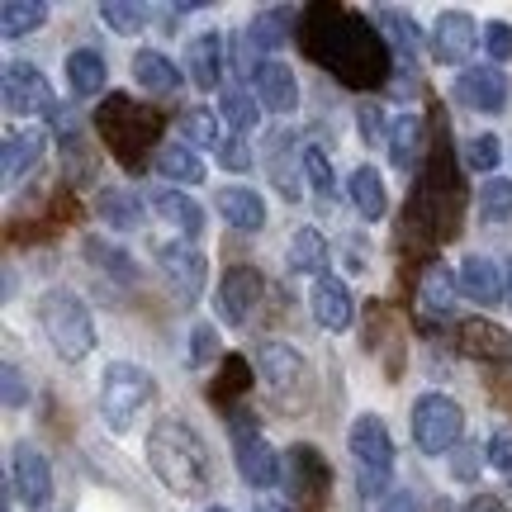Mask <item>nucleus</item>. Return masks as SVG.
Masks as SVG:
<instances>
[{
    "label": "nucleus",
    "instance_id": "obj_1",
    "mask_svg": "<svg viewBox=\"0 0 512 512\" xmlns=\"http://www.w3.org/2000/svg\"><path fill=\"white\" fill-rule=\"evenodd\" d=\"M147 465L176 498H204L214 489V456L200 432L181 418H157L147 427Z\"/></svg>",
    "mask_w": 512,
    "mask_h": 512
},
{
    "label": "nucleus",
    "instance_id": "obj_2",
    "mask_svg": "<svg viewBox=\"0 0 512 512\" xmlns=\"http://www.w3.org/2000/svg\"><path fill=\"white\" fill-rule=\"evenodd\" d=\"M38 328H43L48 347H53L67 366H81L95 351L91 309H86L72 290H62V285H57V290H43V299H38Z\"/></svg>",
    "mask_w": 512,
    "mask_h": 512
},
{
    "label": "nucleus",
    "instance_id": "obj_3",
    "mask_svg": "<svg viewBox=\"0 0 512 512\" xmlns=\"http://www.w3.org/2000/svg\"><path fill=\"white\" fill-rule=\"evenodd\" d=\"M152 394H157V384H152V375L143 366L114 361L105 370V380H100V413H105V422H110L114 432H128L138 422V413L152 403Z\"/></svg>",
    "mask_w": 512,
    "mask_h": 512
},
{
    "label": "nucleus",
    "instance_id": "obj_4",
    "mask_svg": "<svg viewBox=\"0 0 512 512\" xmlns=\"http://www.w3.org/2000/svg\"><path fill=\"white\" fill-rule=\"evenodd\" d=\"M465 432V413L451 394H422L413 403V441L422 456H451Z\"/></svg>",
    "mask_w": 512,
    "mask_h": 512
},
{
    "label": "nucleus",
    "instance_id": "obj_5",
    "mask_svg": "<svg viewBox=\"0 0 512 512\" xmlns=\"http://www.w3.org/2000/svg\"><path fill=\"white\" fill-rule=\"evenodd\" d=\"M256 375L271 389L275 399H309L313 370L304 361V351L290 342H261L256 347Z\"/></svg>",
    "mask_w": 512,
    "mask_h": 512
},
{
    "label": "nucleus",
    "instance_id": "obj_6",
    "mask_svg": "<svg viewBox=\"0 0 512 512\" xmlns=\"http://www.w3.org/2000/svg\"><path fill=\"white\" fill-rule=\"evenodd\" d=\"M157 252V271L166 275V285H171V299L181 304V309H190V304H200L204 294V275H209V261H204V252L195 247V242H157L152 247Z\"/></svg>",
    "mask_w": 512,
    "mask_h": 512
},
{
    "label": "nucleus",
    "instance_id": "obj_7",
    "mask_svg": "<svg viewBox=\"0 0 512 512\" xmlns=\"http://www.w3.org/2000/svg\"><path fill=\"white\" fill-rule=\"evenodd\" d=\"M233 465L247 489H275L280 484V456L271 451V441L261 437V427L247 418H233Z\"/></svg>",
    "mask_w": 512,
    "mask_h": 512
},
{
    "label": "nucleus",
    "instance_id": "obj_8",
    "mask_svg": "<svg viewBox=\"0 0 512 512\" xmlns=\"http://www.w3.org/2000/svg\"><path fill=\"white\" fill-rule=\"evenodd\" d=\"M0 95H5V110L15 119H38V114L57 110V91L48 86V76L38 72L34 62H10L5 81H0Z\"/></svg>",
    "mask_w": 512,
    "mask_h": 512
},
{
    "label": "nucleus",
    "instance_id": "obj_9",
    "mask_svg": "<svg viewBox=\"0 0 512 512\" xmlns=\"http://www.w3.org/2000/svg\"><path fill=\"white\" fill-rule=\"evenodd\" d=\"M451 95H456L465 110H475V114H503L508 110V100H512V81H508L503 67L484 62V67H465V72L456 76Z\"/></svg>",
    "mask_w": 512,
    "mask_h": 512
},
{
    "label": "nucleus",
    "instance_id": "obj_10",
    "mask_svg": "<svg viewBox=\"0 0 512 512\" xmlns=\"http://www.w3.org/2000/svg\"><path fill=\"white\" fill-rule=\"evenodd\" d=\"M10 489H15L19 503L29 512L53 503V465H48V456L38 446H24V441L15 446V456H10Z\"/></svg>",
    "mask_w": 512,
    "mask_h": 512
},
{
    "label": "nucleus",
    "instance_id": "obj_11",
    "mask_svg": "<svg viewBox=\"0 0 512 512\" xmlns=\"http://www.w3.org/2000/svg\"><path fill=\"white\" fill-rule=\"evenodd\" d=\"M479 43H484V34H479V24L465 10H441L437 24H432V57H437L441 67L470 62Z\"/></svg>",
    "mask_w": 512,
    "mask_h": 512
},
{
    "label": "nucleus",
    "instance_id": "obj_12",
    "mask_svg": "<svg viewBox=\"0 0 512 512\" xmlns=\"http://www.w3.org/2000/svg\"><path fill=\"white\" fill-rule=\"evenodd\" d=\"M261 294H266V275L256 271V266H228V271L219 275V290H214L223 323H233V328L247 323L252 309L261 304Z\"/></svg>",
    "mask_w": 512,
    "mask_h": 512
},
{
    "label": "nucleus",
    "instance_id": "obj_13",
    "mask_svg": "<svg viewBox=\"0 0 512 512\" xmlns=\"http://www.w3.org/2000/svg\"><path fill=\"white\" fill-rule=\"evenodd\" d=\"M252 86H256V100H261V110L271 114H294L299 110V76H294L290 62H280V57H261L252 72Z\"/></svg>",
    "mask_w": 512,
    "mask_h": 512
},
{
    "label": "nucleus",
    "instance_id": "obj_14",
    "mask_svg": "<svg viewBox=\"0 0 512 512\" xmlns=\"http://www.w3.org/2000/svg\"><path fill=\"white\" fill-rule=\"evenodd\" d=\"M309 309H313V323L323 332H347L351 318H356V304H351V290L342 275H323L313 280L309 290Z\"/></svg>",
    "mask_w": 512,
    "mask_h": 512
},
{
    "label": "nucleus",
    "instance_id": "obj_15",
    "mask_svg": "<svg viewBox=\"0 0 512 512\" xmlns=\"http://www.w3.org/2000/svg\"><path fill=\"white\" fill-rule=\"evenodd\" d=\"M347 451L356 456V465H370V470H394V437H389L384 418H375V413H361V418L351 422Z\"/></svg>",
    "mask_w": 512,
    "mask_h": 512
},
{
    "label": "nucleus",
    "instance_id": "obj_16",
    "mask_svg": "<svg viewBox=\"0 0 512 512\" xmlns=\"http://www.w3.org/2000/svg\"><path fill=\"white\" fill-rule=\"evenodd\" d=\"M214 209L238 233H261L266 228V200L256 195L252 185H223V190H214Z\"/></svg>",
    "mask_w": 512,
    "mask_h": 512
},
{
    "label": "nucleus",
    "instance_id": "obj_17",
    "mask_svg": "<svg viewBox=\"0 0 512 512\" xmlns=\"http://www.w3.org/2000/svg\"><path fill=\"white\" fill-rule=\"evenodd\" d=\"M460 294L465 299H475L479 309H494V304H503L508 299V280H503V271H498L489 256H465L460 261Z\"/></svg>",
    "mask_w": 512,
    "mask_h": 512
},
{
    "label": "nucleus",
    "instance_id": "obj_18",
    "mask_svg": "<svg viewBox=\"0 0 512 512\" xmlns=\"http://www.w3.org/2000/svg\"><path fill=\"white\" fill-rule=\"evenodd\" d=\"M384 147H389V166H394V171H418L422 147H427V124H422V114H394Z\"/></svg>",
    "mask_w": 512,
    "mask_h": 512
},
{
    "label": "nucleus",
    "instance_id": "obj_19",
    "mask_svg": "<svg viewBox=\"0 0 512 512\" xmlns=\"http://www.w3.org/2000/svg\"><path fill=\"white\" fill-rule=\"evenodd\" d=\"M147 204H152L176 233H185V238H200L204 233V209L190 200L185 190H176V185H157V190L147 195Z\"/></svg>",
    "mask_w": 512,
    "mask_h": 512
},
{
    "label": "nucleus",
    "instance_id": "obj_20",
    "mask_svg": "<svg viewBox=\"0 0 512 512\" xmlns=\"http://www.w3.org/2000/svg\"><path fill=\"white\" fill-rule=\"evenodd\" d=\"M185 62H190V81L209 95L223 81V38L214 34V29L195 34L190 38V48H185Z\"/></svg>",
    "mask_w": 512,
    "mask_h": 512
},
{
    "label": "nucleus",
    "instance_id": "obj_21",
    "mask_svg": "<svg viewBox=\"0 0 512 512\" xmlns=\"http://www.w3.org/2000/svg\"><path fill=\"white\" fill-rule=\"evenodd\" d=\"M133 81L152 95H176L185 76L166 53H157V48H138V53H133Z\"/></svg>",
    "mask_w": 512,
    "mask_h": 512
},
{
    "label": "nucleus",
    "instance_id": "obj_22",
    "mask_svg": "<svg viewBox=\"0 0 512 512\" xmlns=\"http://www.w3.org/2000/svg\"><path fill=\"white\" fill-rule=\"evenodd\" d=\"M347 195H351V204H356V214L366 223H380L384 214H389V195H384V181H380V171L375 166H356L347 176Z\"/></svg>",
    "mask_w": 512,
    "mask_h": 512
},
{
    "label": "nucleus",
    "instance_id": "obj_23",
    "mask_svg": "<svg viewBox=\"0 0 512 512\" xmlns=\"http://www.w3.org/2000/svg\"><path fill=\"white\" fill-rule=\"evenodd\" d=\"M285 266H290V275H313V280H323V275H328V238H323L318 228H299L290 238Z\"/></svg>",
    "mask_w": 512,
    "mask_h": 512
},
{
    "label": "nucleus",
    "instance_id": "obj_24",
    "mask_svg": "<svg viewBox=\"0 0 512 512\" xmlns=\"http://www.w3.org/2000/svg\"><path fill=\"white\" fill-rule=\"evenodd\" d=\"M67 81L76 95H100L110 86V62L100 48H72L67 53Z\"/></svg>",
    "mask_w": 512,
    "mask_h": 512
},
{
    "label": "nucleus",
    "instance_id": "obj_25",
    "mask_svg": "<svg viewBox=\"0 0 512 512\" xmlns=\"http://www.w3.org/2000/svg\"><path fill=\"white\" fill-rule=\"evenodd\" d=\"M43 147H48V133H38V128L5 133V143H0V166H5V181H19V176H24V171L43 157Z\"/></svg>",
    "mask_w": 512,
    "mask_h": 512
},
{
    "label": "nucleus",
    "instance_id": "obj_26",
    "mask_svg": "<svg viewBox=\"0 0 512 512\" xmlns=\"http://www.w3.org/2000/svg\"><path fill=\"white\" fill-rule=\"evenodd\" d=\"M157 176L176 181V190H181V185H200L209 171H204V162H200V152H195V147L166 143V147H157Z\"/></svg>",
    "mask_w": 512,
    "mask_h": 512
},
{
    "label": "nucleus",
    "instance_id": "obj_27",
    "mask_svg": "<svg viewBox=\"0 0 512 512\" xmlns=\"http://www.w3.org/2000/svg\"><path fill=\"white\" fill-rule=\"evenodd\" d=\"M460 294V275H451V266L446 261H432L427 271H422V285H418V299L427 313H446L451 304H456Z\"/></svg>",
    "mask_w": 512,
    "mask_h": 512
},
{
    "label": "nucleus",
    "instance_id": "obj_28",
    "mask_svg": "<svg viewBox=\"0 0 512 512\" xmlns=\"http://www.w3.org/2000/svg\"><path fill=\"white\" fill-rule=\"evenodd\" d=\"M95 209H100V219L110 223V228H119V233L143 228V200H138L133 190H100Z\"/></svg>",
    "mask_w": 512,
    "mask_h": 512
},
{
    "label": "nucleus",
    "instance_id": "obj_29",
    "mask_svg": "<svg viewBox=\"0 0 512 512\" xmlns=\"http://www.w3.org/2000/svg\"><path fill=\"white\" fill-rule=\"evenodd\" d=\"M48 24V5L43 0H5L0 5V34L5 38H24Z\"/></svg>",
    "mask_w": 512,
    "mask_h": 512
},
{
    "label": "nucleus",
    "instance_id": "obj_30",
    "mask_svg": "<svg viewBox=\"0 0 512 512\" xmlns=\"http://www.w3.org/2000/svg\"><path fill=\"white\" fill-rule=\"evenodd\" d=\"M219 119L223 124H233L238 133H252V128L261 124V105H256L242 86H228V91L219 95Z\"/></svg>",
    "mask_w": 512,
    "mask_h": 512
},
{
    "label": "nucleus",
    "instance_id": "obj_31",
    "mask_svg": "<svg viewBox=\"0 0 512 512\" xmlns=\"http://www.w3.org/2000/svg\"><path fill=\"white\" fill-rule=\"evenodd\" d=\"M181 138L185 147H223V124L214 110H185L181 114Z\"/></svg>",
    "mask_w": 512,
    "mask_h": 512
},
{
    "label": "nucleus",
    "instance_id": "obj_32",
    "mask_svg": "<svg viewBox=\"0 0 512 512\" xmlns=\"http://www.w3.org/2000/svg\"><path fill=\"white\" fill-rule=\"evenodd\" d=\"M280 19H290L285 15V10H261V15H252V24H247V43H252V48H266V53H271V48H285V43H290V24H280Z\"/></svg>",
    "mask_w": 512,
    "mask_h": 512
},
{
    "label": "nucleus",
    "instance_id": "obj_33",
    "mask_svg": "<svg viewBox=\"0 0 512 512\" xmlns=\"http://www.w3.org/2000/svg\"><path fill=\"white\" fill-rule=\"evenodd\" d=\"M479 219L508 223L512 219V181L508 176H489L479 185Z\"/></svg>",
    "mask_w": 512,
    "mask_h": 512
},
{
    "label": "nucleus",
    "instance_id": "obj_34",
    "mask_svg": "<svg viewBox=\"0 0 512 512\" xmlns=\"http://www.w3.org/2000/svg\"><path fill=\"white\" fill-rule=\"evenodd\" d=\"M498 162H503L498 133H475V138H465V166H470L475 176H494Z\"/></svg>",
    "mask_w": 512,
    "mask_h": 512
},
{
    "label": "nucleus",
    "instance_id": "obj_35",
    "mask_svg": "<svg viewBox=\"0 0 512 512\" xmlns=\"http://www.w3.org/2000/svg\"><path fill=\"white\" fill-rule=\"evenodd\" d=\"M375 19L389 29V38H394V48L403 53V62H413V57H418V24L403 15V10H375Z\"/></svg>",
    "mask_w": 512,
    "mask_h": 512
},
{
    "label": "nucleus",
    "instance_id": "obj_36",
    "mask_svg": "<svg viewBox=\"0 0 512 512\" xmlns=\"http://www.w3.org/2000/svg\"><path fill=\"white\" fill-rule=\"evenodd\" d=\"M304 176H309L318 200H332V195H337V176H332V162L323 147H309V152H304Z\"/></svg>",
    "mask_w": 512,
    "mask_h": 512
},
{
    "label": "nucleus",
    "instance_id": "obj_37",
    "mask_svg": "<svg viewBox=\"0 0 512 512\" xmlns=\"http://www.w3.org/2000/svg\"><path fill=\"white\" fill-rule=\"evenodd\" d=\"M100 19H105V24H110L114 34H138V29H143L147 24V10L143 5H119V0H105V5H100Z\"/></svg>",
    "mask_w": 512,
    "mask_h": 512
},
{
    "label": "nucleus",
    "instance_id": "obj_38",
    "mask_svg": "<svg viewBox=\"0 0 512 512\" xmlns=\"http://www.w3.org/2000/svg\"><path fill=\"white\" fill-rule=\"evenodd\" d=\"M86 256H91V266H105V271H114L119 280H133V261L124 256V247H110V242H100V238H86Z\"/></svg>",
    "mask_w": 512,
    "mask_h": 512
},
{
    "label": "nucleus",
    "instance_id": "obj_39",
    "mask_svg": "<svg viewBox=\"0 0 512 512\" xmlns=\"http://www.w3.org/2000/svg\"><path fill=\"white\" fill-rule=\"evenodd\" d=\"M214 356H219V328L195 323L190 328V366H214Z\"/></svg>",
    "mask_w": 512,
    "mask_h": 512
},
{
    "label": "nucleus",
    "instance_id": "obj_40",
    "mask_svg": "<svg viewBox=\"0 0 512 512\" xmlns=\"http://www.w3.org/2000/svg\"><path fill=\"white\" fill-rule=\"evenodd\" d=\"M484 53H489V62H512V24L508 19H489L484 24Z\"/></svg>",
    "mask_w": 512,
    "mask_h": 512
},
{
    "label": "nucleus",
    "instance_id": "obj_41",
    "mask_svg": "<svg viewBox=\"0 0 512 512\" xmlns=\"http://www.w3.org/2000/svg\"><path fill=\"white\" fill-rule=\"evenodd\" d=\"M356 489H361V498H389L394 494V470H370V465H356Z\"/></svg>",
    "mask_w": 512,
    "mask_h": 512
},
{
    "label": "nucleus",
    "instance_id": "obj_42",
    "mask_svg": "<svg viewBox=\"0 0 512 512\" xmlns=\"http://www.w3.org/2000/svg\"><path fill=\"white\" fill-rule=\"evenodd\" d=\"M219 157V166H228V171H247L252 166V138H223V147L214 152Z\"/></svg>",
    "mask_w": 512,
    "mask_h": 512
},
{
    "label": "nucleus",
    "instance_id": "obj_43",
    "mask_svg": "<svg viewBox=\"0 0 512 512\" xmlns=\"http://www.w3.org/2000/svg\"><path fill=\"white\" fill-rule=\"evenodd\" d=\"M0 380H5V408H24V403H29V384H24L15 361L0 366Z\"/></svg>",
    "mask_w": 512,
    "mask_h": 512
},
{
    "label": "nucleus",
    "instance_id": "obj_44",
    "mask_svg": "<svg viewBox=\"0 0 512 512\" xmlns=\"http://www.w3.org/2000/svg\"><path fill=\"white\" fill-rule=\"evenodd\" d=\"M356 124H361V133H366V143H384V138H389V124L380 119V110H375V105H361Z\"/></svg>",
    "mask_w": 512,
    "mask_h": 512
},
{
    "label": "nucleus",
    "instance_id": "obj_45",
    "mask_svg": "<svg viewBox=\"0 0 512 512\" xmlns=\"http://www.w3.org/2000/svg\"><path fill=\"white\" fill-rule=\"evenodd\" d=\"M489 465L508 479V489H512V437H494V441H489Z\"/></svg>",
    "mask_w": 512,
    "mask_h": 512
},
{
    "label": "nucleus",
    "instance_id": "obj_46",
    "mask_svg": "<svg viewBox=\"0 0 512 512\" xmlns=\"http://www.w3.org/2000/svg\"><path fill=\"white\" fill-rule=\"evenodd\" d=\"M479 446H456V479L460 484H470L475 479V470H479Z\"/></svg>",
    "mask_w": 512,
    "mask_h": 512
},
{
    "label": "nucleus",
    "instance_id": "obj_47",
    "mask_svg": "<svg viewBox=\"0 0 512 512\" xmlns=\"http://www.w3.org/2000/svg\"><path fill=\"white\" fill-rule=\"evenodd\" d=\"M380 512H422V503H418V494H408V489H394V494L384 498Z\"/></svg>",
    "mask_w": 512,
    "mask_h": 512
},
{
    "label": "nucleus",
    "instance_id": "obj_48",
    "mask_svg": "<svg viewBox=\"0 0 512 512\" xmlns=\"http://www.w3.org/2000/svg\"><path fill=\"white\" fill-rule=\"evenodd\" d=\"M465 512H508V508H503L494 494H479V498H470V508Z\"/></svg>",
    "mask_w": 512,
    "mask_h": 512
},
{
    "label": "nucleus",
    "instance_id": "obj_49",
    "mask_svg": "<svg viewBox=\"0 0 512 512\" xmlns=\"http://www.w3.org/2000/svg\"><path fill=\"white\" fill-rule=\"evenodd\" d=\"M256 512H285V508H275V503H261V508H256Z\"/></svg>",
    "mask_w": 512,
    "mask_h": 512
},
{
    "label": "nucleus",
    "instance_id": "obj_50",
    "mask_svg": "<svg viewBox=\"0 0 512 512\" xmlns=\"http://www.w3.org/2000/svg\"><path fill=\"white\" fill-rule=\"evenodd\" d=\"M508 309H512V271H508Z\"/></svg>",
    "mask_w": 512,
    "mask_h": 512
},
{
    "label": "nucleus",
    "instance_id": "obj_51",
    "mask_svg": "<svg viewBox=\"0 0 512 512\" xmlns=\"http://www.w3.org/2000/svg\"><path fill=\"white\" fill-rule=\"evenodd\" d=\"M204 512H228V508H223V503H214V508H204Z\"/></svg>",
    "mask_w": 512,
    "mask_h": 512
}]
</instances>
